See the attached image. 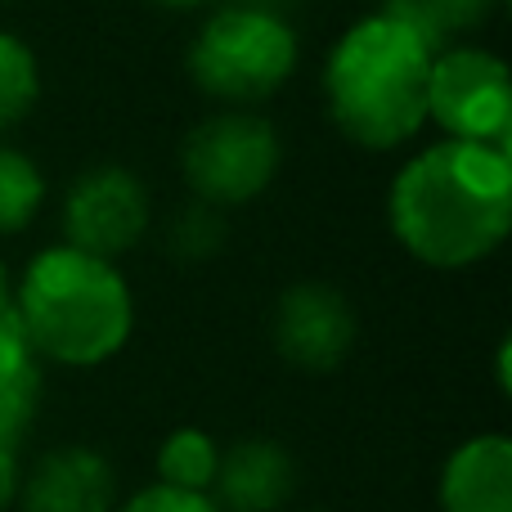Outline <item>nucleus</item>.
Listing matches in <instances>:
<instances>
[{
	"label": "nucleus",
	"instance_id": "f257e3e1",
	"mask_svg": "<svg viewBox=\"0 0 512 512\" xmlns=\"http://www.w3.org/2000/svg\"><path fill=\"white\" fill-rule=\"evenodd\" d=\"M387 221L400 248L432 270L486 261L512 230V158L486 144H432L391 180Z\"/></svg>",
	"mask_w": 512,
	"mask_h": 512
},
{
	"label": "nucleus",
	"instance_id": "f03ea898",
	"mask_svg": "<svg viewBox=\"0 0 512 512\" xmlns=\"http://www.w3.org/2000/svg\"><path fill=\"white\" fill-rule=\"evenodd\" d=\"M441 50L387 5L351 23L324 63V104L351 144L400 149L427 126V77Z\"/></svg>",
	"mask_w": 512,
	"mask_h": 512
},
{
	"label": "nucleus",
	"instance_id": "7ed1b4c3",
	"mask_svg": "<svg viewBox=\"0 0 512 512\" xmlns=\"http://www.w3.org/2000/svg\"><path fill=\"white\" fill-rule=\"evenodd\" d=\"M14 319L41 360L90 369L113 360L135 328V301L122 270L68 243L32 256L14 288Z\"/></svg>",
	"mask_w": 512,
	"mask_h": 512
},
{
	"label": "nucleus",
	"instance_id": "20e7f679",
	"mask_svg": "<svg viewBox=\"0 0 512 512\" xmlns=\"http://www.w3.org/2000/svg\"><path fill=\"white\" fill-rule=\"evenodd\" d=\"M297 68V36L265 5H225L189 45V77L221 104H261Z\"/></svg>",
	"mask_w": 512,
	"mask_h": 512
},
{
	"label": "nucleus",
	"instance_id": "39448f33",
	"mask_svg": "<svg viewBox=\"0 0 512 512\" xmlns=\"http://www.w3.org/2000/svg\"><path fill=\"white\" fill-rule=\"evenodd\" d=\"M279 131L261 113L225 108L198 122L180 144V176L198 194V203L243 207L261 198L279 176Z\"/></svg>",
	"mask_w": 512,
	"mask_h": 512
},
{
	"label": "nucleus",
	"instance_id": "423d86ee",
	"mask_svg": "<svg viewBox=\"0 0 512 512\" xmlns=\"http://www.w3.org/2000/svg\"><path fill=\"white\" fill-rule=\"evenodd\" d=\"M427 122L450 140L504 149L512 140V81L508 63L477 45H450L432 59L427 77Z\"/></svg>",
	"mask_w": 512,
	"mask_h": 512
},
{
	"label": "nucleus",
	"instance_id": "0eeeda50",
	"mask_svg": "<svg viewBox=\"0 0 512 512\" xmlns=\"http://www.w3.org/2000/svg\"><path fill=\"white\" fill-rule=\"evenodd\" d=\"M149 221V189L131 167H117V162L81 171L63 198V243L104 261L131 252L149 234Z\"/></svg>",
	"mask_w": 512,
	"mask_h": 512
},
{
	"label": "nucleus",
	"instance_id": "6e6552de",
	"mask_svg": "<svg viewBox=\"0 0 512 512\" xmlns=\"http://www.w3.org/2000/svg\"><path fill=\"white\" fill-rule=\"evenodd\" d=\"M355 346V310L328 283H292L274 306V351L306 373H333Z\"/></svg>",
	"mask_w": 512,
	"mask_h": 512
},
{
	"label": "nucleus",
	"instance_id": "1a4fd4ad",
	"mask_svg": "<svg viewBox=\"0 0 512 512\" xmlns=\"http://www.w3.org/2000/svg\"><path fill=\"white\" fill-rule=\"evenodd\" d=\"M297 486V463L270 436H248L221 454L212 481V504L221 512H279Z\"/></svg>",
	"mask_w": 512,
	"mask_h": 512
},
{
	"label": "nucleus",
	"instance_id": "9d476101",
	"mask_svg": "<svg viewBox=\"0 0 512 512\" xmlns=\"http://www.w3.org/2000/svg\"><path fill=\"white\" fill-rule=\"evenodd\" d=\"M117 477L86 445L50 450L23 481V512H113Z\"/></svg>",
	"mask_w": 512,
	"mask_h": 512
},
{
	"label": "nucleus",
	"instance_id": "9b49d317",
	"mask_svg": "<svg viewBox=\"0 0 512 512\" xmlns=\"http://www.w3.org/2000/svg\"><path fill=\"white\" fill-rule=\"evenodd\" d=\"M445 512H512V441L486 432L463 441L441 472Z\"/></svg>",
	"mask_w": 512,
	"mask_h": 512
},
{
	"label": "nucleus",
	"instance_id": "f8f14e48",
	"mask_svg": "<svg viewBox=\"0 0 512 512\" xmlns=\"http://www.w3.org/2000/svg\"><path fill=\"white\" fill-rule=\"evenodd\" d=\"M41 405V355L9 310L0 319V436L18 441Z\"/></svg>",
	"mask_w": 512,
	"mask_h": 512
},
{
	"label": "nucleus",
	"instance_id": "ddd939ff",
	"mask_svg": "<svg viewBox=\"0 0 512 512\" xmlns=\"http://www.w3.org/2000/svg\"><path fill=\"white\" fill-rule=\"evenodd\" d=\"M387 9L405 18L409 27H418L432 50H445V41L486 23L499 9V0H387Z\"/></svg>",
	"mask_w": 512,
	"mask_h": 512
},
{
	"label": "nucleus",
	"instance_id": "4468645a",
	"mask_svg": "<svg viewBox=\"0 0 512 512\" xmlns=\"http://www.w3.org/2000/svg\"><path fill=\"white\" fill-rule=\"evenodd\" d=\"M216 468H221V445H216L207 432H198V427H180V432H171L158 450L162 486L207 495L212 481H216Z\"/></svg>",
	"mask_w": 512,
	"mask_h": 512
},
{
	"label": "nucleus",
	"instance_id": "2eb2a0df",
	"mask_svg": "<svg viewBox=\"0 0 512 512\" xmlns=\"http://www.w3.org/2000/svg\"><path fill=\"white\" fill-rule=\"evenodd\" d=\"M45 203V176L27 153L0 144V234H18Z\"/></svg>",
	"mask_w": 512,
	"mask_h": 512
},
{
	"label": "nucleus",
	"instance_id": "dca6fc26",
	"mask_svg": "<svg viewBox=\"0 0 512 512\" xmlns=\"http://www.w3.org/2000/svg\"><path fill=\"white\" fill-rule=\"evenodd\" d=\"M41 99V68L36 54L14 32H0V135L14 131Z\"/></svg>",
	"mask_w": 512,
	"mask_h": 512
},
{
	"label": "nucleus",
	"instance_id": "f3484780",
	"mask_svg": "<svg viewBox=\"0 0 512 512\" xmlns=\"http://www.w3.org/2000/svg\"><path fill=\"white\" fill-rule=\"evenodd\" d=\"M225 234L230 230H225V221H221V207L189 203L171 216L167 248H171V256H180V261H207V256H216L225 248Z\"/></svg>",
	"mask_w": 512,
	"mask_h": 512
},
{
	"label": "nucleus",
	"instance_id": "a211bd4d",
	"mask_svg": "<svg viewBox=\"0 0 512 512\" xmlns=\"http://www.w3.org/2000/svg\"><path fill=\"white\" fill-rule=\"evenodd\" d=\"M122 512H221L212 504V495H194V490H176V486H144L140 495H131L122 504Z\"/></svg>",
	"mask_w": 512,
	"mask_h": 512
},
{
	"label": "nucleus",
	"instance_id": "6ab92c4d",
	"mask_svg": "<svg viewBox=\"0 0 512 512\" xmlns=\"http://www.w3.org/2000/svg\"><path fill=\"white\" fill-rule=\"evenodd\" d=\"M18 441H9V436H0V508L9 504V499L18 495V450H14Z\"/></svg>",
	"mask_w": 512,
	"mask_h": 512
},
{
	"label": "nucleus",
	"instance_id": "aec40b11",
	"mask_svg": "<svg viewBox=\"0 0 512 512\" xmlns=\"http://www.w3.org/2000/svg\"><path fill=\"white\" fill-rule=\"evenodd\" d=\"M14 310V283H9V270L0 265V319Z\"/></svg>",
	"mask_w": 512,
	"mask_h": 512
},
{
	"label": "nucleus",
	"instance_id": "412c9836",
	"mask_svg": "<svg viewBox=\"0 0 512 512\" xmlns=\"http://www.w3.org/2000/svg\"><path fill=\"white\" fill-rule=\"evenodd\" d=\"M162 9H194V5H207V0H153Z\"/></svg>",
	"mask_w": 512,
	"mask_h": 512
}]
</instances>
